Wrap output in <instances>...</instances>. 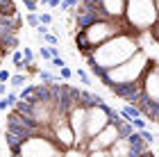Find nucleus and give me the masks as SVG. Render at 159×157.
Returning a JSON list of instances; mask_svg holds the SVG:
<instances>
[{"label": "nucleus", "mask_w": 159, "mask_h": 157, "mask_svg": "<svg viewBox=\"0 0 159 157\" xmlns=\"http://www.w3.org/2000/svg\"><path fill=\"white\" fill-rule=\"evenodd\" d=\"M11 80V73L7 68H0V82H9Z\"/></svg>", "instance_id": "obj_24"}, {"label": "nucleus", "mask_w": 159, "mask_h": 157, "mask_svg": "<svg viewBox=\"0 0 159 157\" xmlns=\"http://www.w3.org/2000/svg\"><path fill=\"white\" fill-rule=\"evenodd\" d=\"M50 53H52V57H59V48H57V44L50 46Z\"/></svg>", "instance_id": "obj_28"}, {"label": "nucleus", "mask_w": 159, "mask_h": 157, "mask_svg": "<svg viewBox=\"0 0 159 157\" xmlns=\"http://www.w3.org/2000/svg\"><path fill=\"white\" fill-rule=\"evenodd\" d=\"M39 16H41V23L43 25H52V14H50V12H41Z\"/></svg>", "instance_id": "obj_20"}, {"label": "nucleus", "mask_w": 159, "mask_h": 157, "mask_svg": "<svg viewBox=\"0 0 159 157\" xmlns=\"http://www.w3.org/2000/svg\"><path fill=\"white\" fill-rule=\"evenodd\" d=\"M9 153L18 155V157H61L64 148L57 144L50 134L37 132V134H27V137L23 141H18Z\"/></svg>", "instance_id": "obj_4"}, {"label": "nucleus", "mask_w": 159, "mask_h": 157, "mask_svg": "<svg viewBox=\"0 0 159 157\" xmlns=\"http://www.w3.org/2000/svg\"><path fill=\"white\" fill-rule=\"evenodd\" d=\"M39 77H41V82H46V84H48V82H55V80H59V77H55V75H50V73H48V71H43V68L39 71Z\"/></svg>", "instance_id": "obj_16"}, {"label": "nucleus", "mask_w": 159, "mask_h": 157, "mask_svg": "<svg viewBox=\"0 0 159 157\" xmlns=\"http://www.w3.org/2000/svg\"><path fill=\"white\" fill-rule=\"evenodd\" d=\"M43 41H46L48 46H55L57 44V37H55V34H50V32H46V34H43Z\"/></svg>", "instance_id": "obj_23"}, {"label": "nucleus", "mask_w": 159, "mask_h": 157, "mask_svg": "<svg viewBox=\"0 0 159 157\" xmlns=\"http://www.w3.org/2000/svg\"><path fill=\"white\" fill-rule=\"evenodd\" d=\"M5 16H7V14H5V9H2V5H0V21H2Z\"/></svg>", "instance_id": "obj_31"}, {"label": "nucleus", "mask_w": 159, "mask_h": 157, "mask_svg": "<svg viewBox=\"0 0 159 157\" xmlns=\"http://www.w3.org/2000/svg\"><path fill=\"white\" fill-rule=\"evenodd\" d=\"M155 141H157V146H159V137H157V139H155Z\"/></svg>", "instance_id": "obj_33"}, {"label": "nucleus", "mask_w": 159, "mask_h": 157, "mask_svg": "<svg viewBox=\"0 0 159 157\" xmlns=\"http://www.w3.org/2000/svg\"><path fill=\"white\" fill-rule=\"evenodd\" d=\"M125 21L136 34L150 32L159 23L155 0H127L125 5Z\"/></svg>", "instance_id": "obj_5"}, {"label": "nucleus", "mask_w": 159, "mask_h": 157, "mask_svg": "<svg viewBox=\"0 0 159 157\" xmlns=\"http://www.w3.org/2000/svg\"><path fill=\"white\" fill-rule=\"evenodd\" d=\"M23 57H25L27 64H34V53L30 50V48H23Z\"/></svg>", "instance_id": "obj_22"}, {"label": "nucleus", "mask_w": 159, "mask_h": 157, "mask_svg": "<svg viewBox=\"0 0 159 157\" xmlns=\"http://www.w3.org/2000/svg\"><path fill=\"white\" fill-rule=\"evenodd\" d=\"M143 84V98L150 103H159V64L148 66V71L141 77Z\"/></svg>", "instance_id": "obj_8"}, {"label": "nucleus", "mask_w": 159, "mask_h": 157, "mask_svg": "<svg viewBox=\"0 0 159 157\" xmlns=\"http://www.w3.org/2000/svg\"><path fill=\"white\" fill-rule=\"evenodd\" d=\"M52 66H57V68L66 66V59H64V57H52Z\"/></svg>", "instance_id": "obj_25"}, {"label": "nucleus", "mask_w": 159, "mask_h": 157, "mask_svg": "<svg viewBox=\"0 0 159 157\" xmlns=\"http://www.w3.org/2000/svg\"><path fill=\"white\" fill-rule=\"evenodd\" d=\"M109 155L111 157H129L134 155V144L129 137H118V141L109 148Z\"/></svg>", "instance_id": "obj_11"}, {"label": "nucleus", "mask_w": 159, "mask_h": 157, "mask_svg": "<svg viewBox=\"0 0 159 157\" xmlns=\"http://www.w3.org/2000/svg\"><path fill=\"white\" fill-rule=\"evenodd\" d=\"M120 137V130L116 125V121H111L105 130H100L96 137H91L86 141V157H102V155H109V148L118 141Z\"/></svg>", "instance_id": "obj_7"}, {"label": "nucleus", "mask_w": 159, "mask_h": 157, "mask_svg": "<svg viewBox=\"0 0 159 157\" xmlns=\"http://www.w3.org/2000/svg\"><path fill=\"white\" fill-rule=\"evenodd\" d=\"M5 94H7V84L0 82V96H5Z\"/></svg>", "instance_id": "obj_29"}, {"label": "nucleus", "mask_w": 159, "mask_h": 157, "mask_svg": "<svg viewBox=\"0 0 159 157\" xmlns=\"http://www.w3.org/2000/svg\"><path fill=\"white\" fill-rule=\"evenodd\" d=\"M70 75H73V71H70L68 66H61L59 68V80L64 77V80H70Z\"/></svg>", "instance_id": "obj_21"}, {"label": "nucleus", "mask_w": 159, "mask_h": 157, "mask_svg": "<svg viewBox=\"0 0 159 157\" xmlns=\"http://www.w3.org/2000/svg\"><path fill=\"white\" fill-rule=\"evenodd\" d=\"M75 75H77V80L82 82V84H91V80H89V75H86V73H84L82 68H77V71H75Z\"/></svg>", "instance_id": "obj_19"}, {"label": "nucleus", "mask_w": 159, "mask_h": 157, "mask_svg": "<svg viewBox=\"0 0 159 157\" xmlns=\"http://www.w3.org/2000/svg\"><path fill=\"white\" fill-rule=\"evenodd\" d=\"M146 121H148L146 116H136V118L132 121V125L136 127V130H146Z\"/></svg>", "instance_id": "obj_18"}, {"label": "nucleus", "mask_w": 159, "mask_h": 157, "mask_svg": "<svg viewBox=\"0 0 159 157\" xmlns=\"http://www.w3.org/2000/svg\"><path fill=\"white\" fill-rule=\"evenodd\" d=\"M16 103H18V94H11V91H7V94L0 98V112H9Z\"/></svg>", "instance_id": "obj_12"}, {"label": "nucleus", "mask_w": 159, "mask_h": 157, "mask_svg": "<svg viewBox=\"0 0 159 157\" xmlns=\"http://www.w3.org/2000/svg\"><path fill=\"white\" fill-rule=\"evenodd\" d=\"M148 66H150V57L139 48L129 59H125L123 64H118V66H114L109 71H105L98 80L102 82L107 89L123 87V84H134V82H139L143 77V73L148 71Z\"/></svg>", "instance_id": "obj_3"}, {"label": "nucleus", "mask_w": 159, "mask_h": 157, "mask_svg": "<svg viewBox=\"0 0 159 157\" xmlns=\"http://www.w3.org/2000/svg\"><path fill=\"white\" fill-rule=\"evenodd\" d=\"M125 5L127 0H100V9L109 18H116V21L125 18Z\"/></svg>", "instance_id": "obj_10"}, {"label": "nucleus", "mask_w": 159, "mask_h": 157, "mask_svg": "<svg viewBox=\"0 0 159 157\" xmlns=\"http://www.w3.org/2000/svg\"><path fill=\"white\" fill-rule=\"evenodd\" d=\"M141 134H143V139H146L148 144H155V139H157V137H152V134H150L148 130H141Z\"/></svg>", "instance_id": "obj_26"}, {"label": "nucleus", "mask_w": 159, "mask_h": 157, "mask_svg": "<svg viewBox=\"0 0 159 157\" xmlns=\"http://www.w3.org/2000/svg\"><path fill=\"white\" fill-rule=\"evenodd\" d=\"M50 137L64 148V153H66V148H73L75 146V132H73V127H70V123L50 127Z\"/></svg>", "instance_id": "obj_9"}, {"label": "nucleus", "mask_w": 159, "mask_h": 157, "mask_svg": "<svg viewBox=\"0 0 159 157\" xmlns=\"http://www.w3.org/2000/svg\"><path fill=\"white\" fill-rule=\"evenodd\" d=\"M61 5V0H50V7H59Z\"/></svg>", "instance_id": "obj_30"}, {"label": "nucleus", "mask_w": 159, "mask_h": 157, "mask_svg": "<svg viewBox=\"0 0 159 157\" xmlns=\"http://www.w3.org/2000/svg\"><path fill=\"white\" fill-rule=\"evenodd\" d=\"M9 84H11L14 89H23L25 84H27V73H16V75H11Z\"/></svg>", "instance_id": "obj_13"}, {"label": "nucleus", "mask_w": 159, "mask_h": 157, "mask_svg": "<svg viewBox=\"0 0 159 157\" xmlns=\"http://www.w3.org/2000/svg\"><path fill=\"white\" fill-rule=\"evenodd\" d=\"M139 48H141V44H139V34L136 32H120L116 37L107 39L105 44H100L98 48H93V53L89 57H84V59L89 62L91 73L100 77L105 71L129 59Z\"/></svg>", "instance_id": "obj_1"}, {"label": "nucleus", "mask_w": 159, "mask_h": 157, "mask_svg": "<svg viewBox=\"0 0 159 157\" xmlns=\"http://www.w3.org/2000/svg\"><path fill=\"white\" fill-rule=\"evenodd\" d=\"M25 21H27V25H30V27H37V25H41V16H39L37 12H30V14L25 16Z\"/></svg>", "instance_id": "obj_14"}, {"label": "nucleus", "mask_w": 159, "mask_h": 157, "mask_svg": "<svg viewBox=\"0 0 159 157\" xmlns=\"http://www.w3.org/2000/svg\"><path fill=\"white\" fill-rule=\"evenodd\" d=\"M150 32H152V39H155L157 44H159V23H157V25H155V27H152Z\"/></svg>", "instance_id": "obj_27"}, {"label": "nucleus", "mask_w": 159, "mask_h": 157, "mask_svg": "<svg viewBox=\"0 0 159 157\" xmlns=\"http://www.w3.org/2000/svg\"><path fill=\"white\" fill-rule=\"evenodd\" d=\"M39 57H41V59L43 62H52V53H50V48H39Z\"/></svg>", "instance_id": "obj_17"}, {"label": "nucleus", "mask_w": 159, "mask_h": 157, "mask_svg": "<svg viewBox=\"0 0 159 157\" xmlns=\"http://www.w3.org/2000/svg\"><path fill=\"white\" fill-rule=\"evenodd\" d=\"M114 118V109L105 100L86 105V137H96L100 130H105Z\"/></svg>", "instance_id": "obj_6"}, {"label": "nucleus", "mask_w": 159, "mask_h": 157, "mask_svg": "<svg viewBox=\"0 0 159 157\" xmlns=\"http://www.w3.org/2000/svg\"><path fill=\"white\" fill-rule=\"evenodd\" d=\"M120 32H134L132 27L127 25V21H116V18H98L93 21L91 25H86L84 30H80L73 34L75 46L82 57H89L93 53V48H98L100 44H105L107 39L116 37Z\"/></svg>", "instance_id": "obj_2"}, {"label": "nucleus", "mask_w": 159, "mask_h": 157, "mask_svg": "<svg viewBox=\"0 0 159 157\" xmlns=\"http://www.w3.org/2000/svg\"><path fill=\"white\" fill-rule=\"evenodd\" d=\"M77 2H80V0H61L59 9H64V12H73L75 7H77Z\"/></svg>", "instance_id": "obj_15"}, {"label": "nucleus", "mask_w": 159, "mask_h": 157, "mask_svg": "<svg viewBox=\"0 0 159 157\" xmlns=\"http://www.w3.org/2000/svg\"><path fill=\"white\" fill-rule=\"evenodd\" d=\"M155 7H157V16H159V0H155Z\"/></svg>", "instance_id": "obj_32"}]
</instances>
